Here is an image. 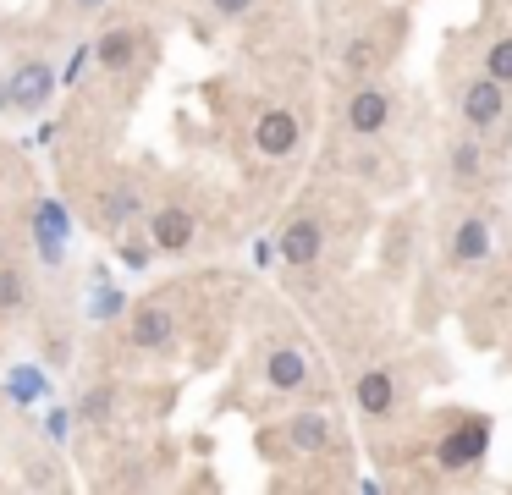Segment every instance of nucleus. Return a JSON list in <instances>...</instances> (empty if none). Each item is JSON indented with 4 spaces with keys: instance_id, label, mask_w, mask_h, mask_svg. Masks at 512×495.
Instances as JSON below:
<instances>
[{
    "instance_id": "nucleus-22",
    "label": "nucleus",
    "mask_w": 512,
    "mask_h": 495,
    "mask_svg": "<svg viewBox=\"0 0 512 495\" xmlns=\"http://www.w3.org/2000/svg\"><path fill=\"white\" fill-rule=\"evenodd\" d=\"M6 253H12V242H6V231H0V259H6Z\"/></svg>"
},
{
    "instance_id": "nucleus-17",
    "label": "nucleus",
    "mask_w": 512,
    "mask_h": 495,
    "mask_svg": "<svg viewBox=\"0 0 512 495\" xmlns=\"http://www.w3.org/2000/svg\"><path fill=\"white\" fill-rule=\"evenodd\" d=\"M474 72H485V77H496L501 88H512V28H507V33H490L485 50H479V66H474Z\"/></svg>"
},
{
    "instance_id": "nucleus-2",
    "label": "nucleus",
    "mask_w": 512,
    "mask_h": 495,
    "mask_svg": "<svg viewBox=\"0 0 512 495\" xmlns=\"http://www.w3.org/2000/svg\"><path fill=\"white\" fill-rule=\"evenodd\" d=\"M391 121H397V94L386 83H375V77H358L342 99V127L353 138H380Z\"/></svg>"
},
{
    "instance_id": "nucleus-8",
    "label": "nucleus",
    "mask_w": 512,
    "mask_h": 495,
    "mask_svg": "<svg viewBox=\"0 0 512 495\" xmlns=\"http://www.w3.org/2000/svg\"><path fill=\"white\" fill-rule=\"evenodd\" d=\"M6 94H12V110H45L56 94V72L45 55H17L6 66Z\"/></svg>"
},
{
    "instance_id": "nucleus-3",
    "label": "nucleus",
    "mask_w": 512,
    "mask_h": 495,
    "mask_svg": "<svg viewBox=\"0 0 512 495\" xmlns=\"http://www.w3.org/2000/svg\"><path fill=\"white\" fill-rule=\"evenodd\" d=\"M446 171H452V182H457V187H490V182H496V171H501V149H496V138L457 127V138L446 143Z\"/></svg>"
},
{
    "instance_id": "nucleus-9",
    "label": "nucleus",
    "mask_w": 512,
    "mask_h": 495,
    "mask_svg": "<svg viewBox=\"0 0 512 495\" xmlns=\"http://www.w3.org/2000/svg\"><path fill=\"white\" fill-rule=\"evenodd\" d=\"M325 220L320 215H292L287 226H281V237H276V253H281V264H292V270H314V264L325 259Z\"/></svg>"
},
{
    "instance_id": "nucleus-13",
    "label": "nucleus",
    "mask_w": 512,
    "mask_h": 495,
    "mask_svg": "<svg viewBox=\"0 0 512 495\" xmlns=\"http://www.w3.org/2000/svg\"><path fill=\"white\" fill-rule=\"evenodd\" d=\"M281 440H287L298 457H325V451L336 446V418L325 413V407H303V413H292L287 424H281Z\"/></svg>"
},
{
    "instance_id": "nucleus-19",
    "label": "nucleus",
    "mask_w": 512,
    "mask_h": 495,
    "mask_svg": "<svg viewBox=\"0 0 512 495\" xmlns=\"http://www.w3.org/2000/svg\"><path fill=\"white\" fill-rule=\"evenodd\" d=\"M210 11H215L221 22H243L248 11H254V0H210Z\"/></svg>"
},
{
    "instance_id": "nucleus-14",
    "label": "nucleus",
    "mask_w": 512,
    "mask_h": 495,
    "mask_svg": "<svg viewBox=\"0 0 512 495\" xmlns=\"http://www.w3.org/2000/svg\"><path fill=\"white\" fill-rule=\"evenodd\" d=\"M138 209H144L138 182H111V187H100V198H94V226H100V231H122L127 220H138Z\"/></svg>"
},
{
    "instance_id": "nucleus-5",
    "label": "nucleus",
    "mask_w": 512,
    "mask_h": 495,
    "mask_svg": "<svg viewBox=\"0 0 512 495\" xmlns=\"http://www.w3.org/2000/svg\"><path fill=\"white\" fill-rule=\"evenodd\" d=\"M259 374H265V385L276 396H303L314 385V363L303 347H292V341H270L265 358H259Z\"/></svg>"
},
{
    "instance_id": "nucleus-16",
    "label": "nucleus",
    "mask_w": 512,
    "mask_h": 495,
    "mask_svg": "<svg viewBox=\"0 0 512 495\" xmlns=\"http://www.w3.org/2000/svg\"><path fill=\"white\" fill-rule=\"evenodd\" d=\"M28 303H34V275H28L23 264H12V259H0V319H12V314H23Z\"/></svg>"
},
{
    "instance_id": "nucleus-12",
    "label": "nucleus",
    "mask_w": 512,
    "mask_h": 495,
    "mask_svg": "<svg viewBox=\"0 0 512 495\" xmlns=\"http://www.w3.org/2000/svg\"><path fill=\"white\" fill-rule=\"evenodd\" d=\"M353 402L364 418H391L402 407V374L391 369V363H369L353 380Z\"/></svg>"
},
{
    "instance_id": "nucleus-18",
    "label": "nucleus",
    "mask_w": 512,
    "mask_h": 495,
    "mask_svg": "<svg viewBox=\"0 0 512 495\" xmlns=\"http://www.w3.org/2000/svg\"><path fill=\"white\" fill-rule=\"evenodd\" d=\"M111 413H116V385H89L78 402V418L83 424H105Z\"/></svg>"
},
{
    "instance_id": "nucleus-1",
    "label": "nucleus",
    "mask_w": 512,
    "mask_h": 495,
    "mask_svg": "<svg viewBox=\"0 0 512 495\" xmlns=\"http://www.w3.org/2000/svg\"><path fill=\"white\" fill-rule=\"evenodd\" d=\"M452 110H457V127L501 138V132L512 127V88H501L496 77H485V72H468L452 94Z\"/></svg>"
},
{
    "instance_id": "nucleus-15",
    "label": "nucleus",
    "mask_w": 512,
    "mask_h": 495,
    "mask_svg": "<svg viewBox=\"0 0 512 495\" xmlns=\"http://www.w3.org/2000/svg\"><path fill=\"white\" fill-rule=\"evenodd\" d=\"M485 435H490L485 418H463V429L441 446V462H446V468H468V462H479V457H485Z\"/></svg>"
},
{
    "instance_id": "nucleus-21",
    "label": "nucleus",
    "mask_w": 512,
    "mask_h": 495,
    "mask_svg": "<svg viewBox=\"0 0 512 495\" xmlns=\"http://www.w3.org/2000/svg\"><path fill=\"white\" fill-rule=\"evenodd\" d=\"M72 6H78V11H100L105 0H72Z\"/></svg>"
},
{
    "instance_id": "nucleus-4",
    "label": "nucleus",
    "mask_w": 512,
    "mask_h": 495,
    "mask_svg": "<svg viewBox=\"0 0 512 495\" xmlns=\"http://www.w3.org/2000/svg\"><path fill=\"white\" fill-rule=\"evenodd\" d=\"M490 253H496V231H490V220L479 215V209L457 215L452 231H446V264H452V270H479V264H490Z\"/></svg>"
},
{
    "instance_id": "nucleus-7",
    "label": "nucleus",
    "mask_w": 512,
    "mask_h": 495,
    "mask_svg": "<svg viewBox=\"0 0 512 495\" xmlns=\"http://www.w3.org/2000/svg\"><path fill=\"white\" fill-rule=\"evenodd\" d=\"M127 341H133L138 352H149V358H166V352L177 347V314H171V303L144 297V303L133 308V319H127Z\"/></svg>"
},
{
    "instance_id": "nucleus-10",
    "label": "nucleus",
    "mask_w": 512,
    "mask_h": 495,
    "mask_svg": "<svg viewBox=\"0 0 512 495\" xmlns=\"http://www.w3.org/2000/svg\"><path fill=\"white\" fill-rule=\"evenodd\" d=\"M149 242H155L160 253H188L193 242H199V215H193V204L166 198V204L149 209Z\"/></svg>"
},
{
    "instance_id": "nucleus-6",
    "label": "nucleus",
    "mask_w": 512,
    "mask_h": 495,
    "mask_svg": "<svg viewBox=\"0 0 512 495\" xmlns=\"http://www.w3.org/2000/svg\"><path fill=\"white\" fill-rule=\"evenodd\" d=\"M144 28H133V22H116V28H105L100 39H94V61H100L105 77H133L144 72Z\"/></svg>"
},
{
    "instance_id": "nucleus-11",
    "label": "nucleus",
    "mask_w": 512,
    "mask_h": 495,
    "mask_svg": "<svg viewBox=\"0 0 512 495\" xmlns=\"http://www.w3.org/2000/svg\"><path fill=\"white\" fill-rule=\"evenodd\" d=\"M298 143H303V121H298V110H287V105H265L254 116V149L265 154V160H287V154H298Z\"/></svg>"
},
{
    "instance_id": "nucleus-20",
    "label": "nucleus",
    "mask_w": 512,
    "mask_h": 495,
    "mask_svg": "<svg viewBox=\"0 0 512 495\" xmlns=\"http://www.w3.org/2000/svg\"><path fill=\"white\" fill-rule=\"evenodd\" d=\"M12 110V94H6V72H0V116Z\"/></svg>"
}]
</instances>
